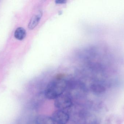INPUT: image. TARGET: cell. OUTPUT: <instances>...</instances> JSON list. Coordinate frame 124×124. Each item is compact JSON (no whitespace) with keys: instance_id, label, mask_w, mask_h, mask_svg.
Listing matches in <instances>:
<instances>
[{"instance_id":"obj_1","label":"cell","mask_w":124,"mask_h":124,"mask_svg":"<svg viewBox=\"0 0 124 124\" xmlns=\"http://www.w3.org/2000/svg\"><path fill=\"white\" fill-rule=\"evenodd\" d=\"M67 86V82L64 79H57L53 80L48 84L45 90V97L48 99H55L63 94Z\"/></svg>"},{"instance_id":"obj_2","label":"cell","mask_w":124,"mask_h":124,"mask_svg":"<svg viewBox=\"0 0 124 124\" xmlns=\"http://www.w3.org/2000/svg\"><path fill=\"white\" fill-rule=\"evenodd\" d=\"M54 106L58 110H63L71 107L72 102L71 99L68 95H62L55 99Z\"/></svg>"},{"instance_id":"obj_3","label":"cell","mask_w":124,"mask_h":124,"mask_svg":"<svg viewBox=\"0 0 124 124\" xmlns=\"http://www.w3.org/2000/svg\"><path fill=\"white\" fill-rule=\"evenodd\" d=\"M52 118L57 124H66L70 119L69 115L64 110H58L53 113Z\"/></svg>"},{"instance_id":"obj_4","label":"cell","mask_w":124,"mask_h":124,"mask_svg":"<svg viewBox=\"0 0 124 124\" xmlns=\"http://www.w3.org/2000/svg\"><path fill=\"white\" fill-rule=\"evenodd\" d=\"M35 124H55L52 117L45 115L38 116L35 119Z\"/></svg>"},{"instance_id":"obj_5","label":"cell","mask_w":124,"mask_h":124,"mask_svg":"<svg viewBox=\"0 0 124 124\" xmlns=\"http://www.w3.org/2000/svg\"><path fill=\"white\" fill-rule=\"evenodd\" d=\"M42 15V12L39 11L38 14L32 17L28 25V28L30 30H33L36 27L41 19Z\"/></svg>"},{"instance_id":"obj_6","label":"cell","mask_w":124,"mask_h":124,"mask_svg":"<svg viewBox=\"0 0 124 124\" xmlns=\"http://www.w3.org/2000/svg\"><path fill=\"white\" fill-rule=\"evenodd\" d=\"M26 36V31L23 28L19 27L16 29L14 33L15 38L20 41L23 40Z\"/></svg>"},{"instance_id":"obj_7","label":"cell","mask_w":124,"mask_h":124,"mask_svg":"<svg viewBox=\"0 0 124 124\" xmlns=\"http://www.w3.org/2000/svg\"><path fill=\"white\" fill-rule=\"evenodd\" d=\"M92 91L95 94H102L105 91V87L101 84H95L91 87Z\"/></svg>"},{"instance_id":"obj_8","label":"cell","mask_w":124,"mask_h":124,"mask_svg":"<svg viewBox=\"0 0 124 124\" xmlns=\"http://www.w3.org/2000/svg\"><path fill=\"white\" fill-rule=\"evenodd\" d=\"M85 122L86 124H98V119L94 116L89 115L87 116L85 119Z\"/></svg>"},{"instance_id":"obj_9","label":"cell","mask_w":124,"mask_h":124,"mask_svg":"<svg viewBox=\"0 0 124 124\" xmlns=\"http://www.w3.org/2000/svg\"><path fill=\"white\" fill-rule=\"evenodd\" d=\"M55 2L56 3L58 4H62L65 3L66 2V1L63 0H56Z\"/></svg>"}]
</instances>
